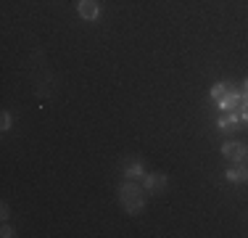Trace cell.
Instances as JSON below:
<instances>
[{
  "instance_id": "9c48e42d",
  "label": "cell",
  "mask_w": 248,
  "mask_h": 238,
  "mask_svg": "<svg viewBox=\"0 0 248 238\" xmlns=\"http://www.w3.org/2000/svg\"><path fill=\"white\" fill-rule=\"evenodd\" d=\"M0 124H3V130H11V114H8V111H3V117H0Z\"/></svg>"
},
{
  "instance_id": "7c38bea8",
  "label": "cell",
  "mask_w": 248,
  "mask_h": 238,
  "mask_svg": "<svg viewBox=\"0 0 248 238\" xmlns=\"http://www.w3.org/2000/svg\"><path fill=\"white\" fill-rule=\"evenodd\" d=\"M243 119L248 122V103H243Z\"/></svg>"
},
{
  "instance_id": "4fadbf2b",
  "label": "cell",
  "mask_w": 248,
  "mask_h": 238,
  "mask_svg": "<svg viewBox=\"0 0 248 238\" xmlns=\"http://www.w3.org/2000/svg\"><path fill=\"white\" fill-rule=\"evenodd\" d=\"M246 156H248V148H246Z\"/></svg>"
},
{
  "instance_id": "30bf717a",
  "label": "cell",
  "mask_w": 248,
  "mask_h": 238,
  "mask_svg": "<svg viewBox=\"0 0 248 238\" xmlns=\"http://www.w3.org/2000/svg\"><path fill=\"white\" fill-rule=\"evenodd\" d=\"M8 204H5V201H3V204H0V217H3V222H5V220H8Z\"/></svg>"
},
{
  "instance_id": "ba28073f",
  "label": "cell",
  "mask_w": 248,
  "mask_h": 238,
  "mask_svg": "<svg viewBox=\"0 0 248 238\" xmlns=\"http://www.w3.org/2000/svg\"><path fill=\"white\" fill-rule=\"evenodd\" d=\"M224 93H227V85H224V82H217V85L211 87V98H214L217 103H219V101L224 98Z\"/></svg>"
},
{
  "instance_id": "7a4b0ae2",
  "label": "cell",
  "mask_w": 248,
  "mask_h": 238,
  "mask_svg": "<svg viewBox=\"0 0 248 238\" xmlns=\"http://www.w3.org/2000/svg\"><path fill=\"white\" fill-rule=\"evenodd\" d=\"M77 11H79V16H82L85 21H95L98 16H100L98 0H79V3H77Z\"/></svg>"
},
{
  "instance_id": "277c9868",
  "label": "cell",
  "mask_w": 248,
  "mask_h": 238,
  "mask_svg": "<svg viewBox=\"0 0 248 238\" xmlns=\"http://www.w3.org/2000/svg\"><path fill=\"white\" fill-rule=\"evenodd\" d=\"M219 106L227 111H235L238 106H243V95L235 90V87H227V93H224V98L219 101Z\"/></svg>"
},
{
  "instance_id": "8992f818",
  "label": "cell",
  "mask_w": 248,
  "mask_h": 238,
  "mask_svg": "<svg viewBox=\"0 0 248 238\" xmlns=\"http://www.w3.org/2000/svg\"><path fill=\"white\" fill-rule=\"evenodd\" d=\"M227 180L232 183H248V167H243L240 162H235V167L227 170Z\"/></svg>"
},
{
  "instance_id": "5b68a950",
  "label": "cell",
  "mask_w": 248,
  "mask_h": 238,
  "mask_svg": "<svg viewBox=\"0 0 248 238\" xmlns=\"http://www.w3.org/2000/svg\"><path fill=\"white\" fill-rule=\"evenodd\" d=\"M167 188V177L164 175H145V190H148V193H161V190Z\"/></svg>"
},
{
  "instance_id": "8fae6325",
  "label": "cell",
  "mask_w": 248,
  "mask_h": 238,
  "mask_svg": "<svg viewBox=\"0 0 248 238\" xmlns=\"http://www.w3.org/2000/svg\"><path fill=\"white\" fill-rule=\"evenodd\" d=\"M0 236H3V238H11V236H14V228H8V225H3V233H0Z\"/></svg>"
},
{
  "instance_id": "52a82bcc",
  "label": "cell",
  "mask_w": 248,
  "mask_h": 238,
  "mask_svg": "<svg viewBox=\"0 0 248 238\" xmlns=\"http://www.w3.org/2000/svg\"><path fill=\"white\" fill-rule=\"evenodd\" d=\"M124 175H127V180H140V177H143V164L132 162L127 170H124Z\"/></svg>"
},
{
  "instance_id": "6da1fadb",
  "label": "cell",
  "mask_w": 248,
  "mask_h": 238,
  "mask_svg": "<svg viewBox=\"0 0 248 238\" xmlns=\"http://www.w3.org/2000/svg\"><path fill=\"white\" fill-rule=\"evenodd\" d=\"M119 201H122V206H124L129 214L143 212V206H145V188L138 186L135 180H127V183L119 188Z\"/></svg>"
},
{
  "instance_id": "3957f363",
  "label": "cell",
  "mask_w": 248,
  "mask_h": 238,
  "mask_svg": "<svg viewBox=\"0 0 248 238\" xmlns=\"http://www.w3.org/2000/svg\"><path fill=\"white\" fill-rule=\"evenodd\" d=\"M222 156L224 159H232V162H243V159H246V146L230 140V143H224V146H222Z\"/></svg>"
}]
</instances>
